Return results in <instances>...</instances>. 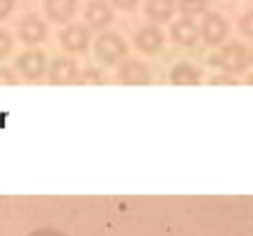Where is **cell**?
I'll return each instance as SVG.
<instances>
[{
  "mask_svg": "<svg viewBox=\"0 0 253 236\" xmlns=\"http://www.w3.org/2000/svg\"><path fill=\"white\" fill-rule=\"evenodd\" d=\"M177 12L184 19H196L205 16L210 12V0H177Z\"/></svg>",
  "mask_w": 253,
  "mask_h": 236,
  "instance_id": "15",
  "label": "cell"
},
{
  "mask_svg": "<svg viewBox=\"0 0 253 236\" xmlns=\"http://www.w3.org/2000/svg\"><path fill=\"white\" fill-rule=\"evenodd\" d=\"M247 83H249V85H253V76H249V78H247Z\"/></svg>",
  "mask_w": 253,
  "mask_h": 236,
  "instance_id": "25",
  "label": "cell"
},
{
  "mask_svg": "<svg viewBox=\"0 0 253 236\" xmlns=\"http://www.w3.org/2000/svg\"><path fill=\"white\" fill-rule=\"evenodd\" d=\"M0 85H16V76H14L12 69L0 67Z\"/></svg>",
  "mask_w": 253,
  "mask_h": 236,
  "instance_id": "21",
  "label": "cell"
},
{
  "mask_svg": "<svg viewBox=\"0 0 253 236\" xmlns=\"http://www.w3.org/2000/svg\"><path fill=\"white\" fill-rule=\"evenodd\" d=\"M133 46L138 48L140 53H145V55H157L166 46V34H164L161 26H157V23H145L133 34Z\"/></svg>",
  "mask_w": 253,
  "mask_h": 236,
  "instance_id": "6",
  "label": "cell"
},
{
  "mask_svg": "<svg viewBox=\"0 0 253 236\" xmlns=\"http://www.w3.org/2000/svg\"><path fill=\"white\" fill-rule=\"evenodd\" d=\"M44 2V16L51 23H67L79 12V0H42Z\"/></svg>",
  "mask_w": 253,
  "mask_h": 236,
  "instance_id": "12",
  "label": "cell"
},
{
  "mask_svg": "<svg viewBox=\"0 0 253 236\" xmlns=\"http://www.w3.org/2000/svg\"><path fill=\"white\" fill-rule=\"evenodd\" d=\"M16 71L23 76L26 80H42L48 71V60L46 53L40 51V48H28L16 58Z\"/></svg>",
  "mask_w": 253,
  "mask_h": 236,
  "instance_id": "5",
  "label": "cell"
},
{
  "mask_svg": "<svg viewBox=\"0 0 253 236\" xmlns=\"http://www.w3.org/2000/svg\"><path fill=\"white\" fill-rule=\"evenodd\" d=\"M240 33L247 37V39H253V12H247L240 19Z\"/></svg>",
  "mask_w": 253,
  "mask_h": 236,
  "instance_id": "18",
  "label": "cell"
},
{
  "mask_svg": "<svg viewBox=\"0 0 253 236\" xmlns=\"http://www.w3.org/2000/svg\"><path fill=\"white\" fill-rule=\"evenodd\" d=\"M83 19H85V26L90 28V30L106 33L115 21L113 5H111L108 0H90L85 7V12H83Z\"/></svg>",
  "mask_w": 253,
  "mask_h": 236,
  "instance_id": "9",
  "label": "cell"
},
{
  "mask_svg": "<svg viewBox=\"0 0 253 236\" xmlns=\"http://www.w3.org/2000/svg\"><path fill=\"white\" fill-rule=\"evenodd\" d=\"M48 83L53 85H72V83H79L81 69L76 58H69V55H60V58H53L51 65H48Z\"/></svg>",
  "mask_w": 253,
  "mask_h": 236,
  "instance_id": "8",
  "label": "cell"
},
{
  "mask_svg": "<svg viewBox=\"0 0 253 236\" xmlns=\"http://www.w3.org/2000/svg\"><path fill=\"white\" fill-rule=\"evenodd\" d=\"M16 37H19V41L26 44L28 48H33V46H37V44H42V41H46V37H48L46 21L42 19V16H37V14H28V16L21 19L19 28H16Z\"/></svg>",
  "mask_w": 253,
  "mask_h": 236,
  "instance_id": "7",
  "label": "cell"
},
{
  "mask_svg": "<svg viewBox=\"0 0 253 236\" xmlns=\"http://www.w3.org/2000/svg\"><path fill=\"white\" fill-rule=\"evenodd\" d=\"M249 67H253V48L249 51Z\"/></svg>",
  "mask_w": 253,
  "mask_h": 236,
  "instance_id": "24",
  "label": "cell"
},
{
  "mask_svg": "<svg viewBox=\"0 0 253 236\" xmlns=\"http://www.w3.org/2000/svg\"><path fill=\"white\" fill-rule=\"evenodd\" d=\"M58 44L65 53L69 55H81V53H87L90 44H92V34H90V28L85 23H67V28H62L58 33Z\"/></svg>",
  "mask_w": 253,
  "mask_h": 236,
  "instance_id": "4",
  "label": "cell"
},
{
  "mask_svg": "<svg viewBox=\"0 0 253 236\" xmlns=\"http://www.w3.org/2000/svg\"><path fill=\"white\" fill-rule=\"evenodd\" d=\"M118 80L125 83V85H150L152 83V69L143 60L126 58L118 67Z\"/></svg>",
  "mask_w": 253,
  "mask_h": 236,
  "instance_id": "10",
  "label": "cell"
},
{
  "mask_svg": "<svg viewBox=\"0 0 253 236\" xmlns=\"http://www.w3.org/2000/svg\"><path fill=\"white\" fill-rule=\"evenodd\" d=\"M14 51V37L9 30L0 28V60L9 58V53Z\"/></svg>",
  "mask_w": 253,
  "mask_h": 236,
  "instance_id": "16",
  "label": "cell"
},
{
  "mask_svg": "<svg viewBox=\"0 0 253 236\" xmlns=\"http://www.w3.org/2000/svg\"><path fill=\"white\" fill-rule=\"evenodd\" d=\"M28 236H67V234L60 230H53V227H40V230L30 232Z\"/></svg>",
  "mask_w": 253,
  "mask_h": 236,
  "instance_id": "23",
  "label": "cell"
},
{
  "mask_svg": "<svg viewBox=\"0 0 253 236\" xmlns=\"http://www.w3.org/2000/svg\"><path fill=\"white\" fill-rule=\"evenodd\" d=\"M129 55V46L122 34L118 33H99V37L94 39V58L101 67H120Z\"/></svg>",
  "mask_w": 253,
  "mask_h": 236,
  "instance_id": "2",
  "label": "cell"
},
{
  "mask_svg": "<svg viewBox=\"0 0 253 236\" xmlns=\"http://www.w3.org/2000/svg\"><path fill=\"white\" fill-rule=\"evenodd\" d=\"M16 9V0H0V23L5 19H9Z\"/></svg>",
  "mask_w": 253,
  "mask_h": 236,
  "instance_id": "19",
  "label": "cell"
},
{
  "mask_svg": "<svg viewBox=\"0 0 253 236\" xmlns=\"http://www.w3.org/2000/svg\"><path fill=\"white\" fill-rule=\"evenodd\" d=\"M115 9H120V12H133L136 7H138L140 0H108Z\"/></svg>",
  "mask_w": 253,
  "mask_h": 236,
  "instance_id": "20",
  "label": "cell"
},
{
  "mask_svg": "<svg viewBox=\"0 0 253 236\" xmlns=\"http://www.w3.org/2000/svg\"><path fill=\"white\" fill-rule=\"evenodd\" d=\"M177 12V0H145V16L150 23H168Z\"/></svg>",
  "mask_w": 253,
  "mask_h": 236,
  "instance_id": "13",
  "label": "cell"
},
{
  "mask_svg": "<svg viewBox=\"0 0 253 236\" xmlns=\"http://www.w3.org/2000/svg\"><path fill=\"white\" fill-rule=\"evenodd\" d=\"M79 83H90V85H101V83H104V78H101V71H99V69H94V67H85V69H81Z\"/></svg>",
  "mask_w": 253,
  "mask_h": 236,
  "instance_id": "17",
  "label": "cell"
},
{
  "mask_svg": "<svg viewBox=\"0 0 253 236\" xmlns=\"http://www.w3.org/2000/svg\"><path fill=\"white\" fill-rule=\"evenodd\" d=\"M200 41L210 48H221L230 34V23L219 12H207L200 21Z\"/></svg>",
  "mask_w": 253,
  "mask_h": 236,
  "instance_id": "3",
  "label": "cell"
},
{
  "mask_svg": "<svg viewBox=\"0 0 253 236\" xmlns=\"http://www.w3.org/2000/svg\"><path fill=\"white\" fill-rule=\"evenodd\" d=\"M170 41L175 46L182 48H193L200 41V28L196 26L193 19H177L170 23Z\"/></svg>",
  "mask_w": 253,
  "mask_h": 236,
  "instance_id": "11",
  "label": "cell"
},
{
  "mask_svg": "<svg viewBox=\"0 0 253 236\" xmlns=\"http://www.w3.org/2000/svg\"><path fill=\"white\" fill-rule=\"evenodd\" d=\"M168 78L173 85H198L203 80V71L191 62H177V65L170 67Z\"/></svg>",
  "mask_w": 253,
  "mask_h": 236,
  "instance_id": "14",
  "label": "cell"
},
{
  "mask_svg": "<svg viewBox=\"0 0 253 236\" xmlns=\"http://www.w3.org/2000/svg\"><path fill=\"white\" fill-rule=\"evenodd\" d=\"M237 80L233 76H228V73H219V76H212L210 78V85H235Z\"/></svg>",
  "mask_w": 253,
  "mask_h": 236,
  "instance_id": "22",
  "label": "cell"
},
{
  "mask_svg": "<svg viewBox=\"0 0 253 236\" xmlns=\"http://www.w3.org/2000/svg\"><path fill=\"white\" fill-rule=\"evenodd\" d=\"M207 65L228 76H240L249 69V48L242 41H226L216 53L207 55Z\"/></svg>",
  "mask_w": 253,
  "mask_h": 236,
  "instance_id": "1",
  "label": "cell"
}]
</instances>
